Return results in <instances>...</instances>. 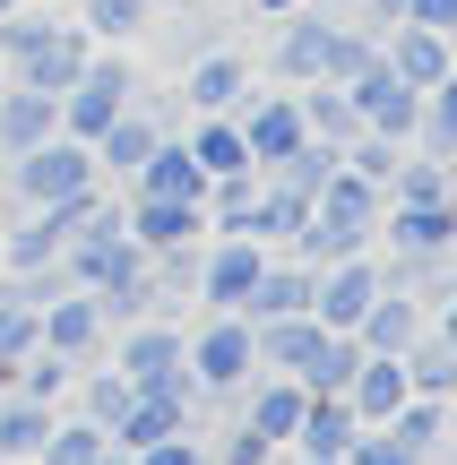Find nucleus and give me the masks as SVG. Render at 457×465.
<instances>
[{
	"mask_svg": "<svg viewBox=\"0 0 457 465\" xmlns=\"http://www.w3.org/2000/svg\"><path fill=\"white\" fill-rule=\"evenodd\" d=\"M380 207H389V199L337 164L320 190H311V216H303V232H293V259H303V267H328V259H345V250H372Z\"/></svg>",
	"mask_w": 457,
	"mask_h": 465,
	"instance_id": "f257e3e1",
	"label": "nucleus"
},
{
	"mask_svg": "<svg viewBox=\"0 0 457 465\" xmlns=\"http://www.w3.org/2000/svg\"><path fill=\"white\" fill-rule=\"evenodd\" d=\"M113 371L130 388H147V397H173L190 414V405H199V380H190V362H182V328H173V319H130V328H121V353H113Z\"/></svg>",
	"mask_w": 457,
	"mask_h": 465,
	"instance_id": "f03ea898",
	"label": "nucleus"
},
{
	"mask_svg": "<svg viewBox=\"0 0 457 465\" xmlns=\"http://www.w3.org/2000/svg\"><path fill=\"white\" fill-rule=\"evenodd\" d=\"M86 182H104V173H95V147L69 138V130H52V138H35L26 155H9V190L26 207H52V199H69V190H86Z\"/></svg>",
	"mask_w": 457,
	"mask_h": 465,
	"instance_id": "7ed1b4c3",
	"label": "nucleus"
},
{
	"mask_svg": "<svg viewBox=\"0 0 457 465\" xmlns=\"http://www.w3.org/2000/svg\"><path fill=\"white\" fill-rule=\"evenodd\" d=\"M182 362H190V380H199V397H233V388L259 371L251 319H242V311H216L199 336H182Z\"/></svg>",
	"mask_w": 457,
	"mask_h": 465,
	"instance_id": "20e7f679",
	"label": "nucleus"
},
{
	"mask_svg": "<svg viewBox=\"0 0 457 465\" xmlns=\"http://www.w3.org/2000/svg\"><path fill=\"white\" fill-rule=\"evenodd\" d=\"M345 104H354V121H363V130H380V138H397V147H406V138H414V104H423V95H414V86H406V78H397V69L372 52V61L345 78Z\"/></svg>",
	"mask_w": 457,
	"mask_h": 465,
	"instance_id": "39448f33",
	"label": "nucleus"
},
{
	"mask_svg": "<svg viewBox=\"0 0 457 465\" xmlns=\"http://www.w3.org/2000/svg\"><path fill=\"white\" fill-rule=\"evenodd\" d=\"M259 267H268V242H251V232H216V242L199 250V284H190V293H199L207 311H242V293L259 284Z\"/></svg>",
	"mask_w": 457,
	"mask_h": 465,
	"instance_id": "423d86ee",
	"label": "nucleus"
},
{
	"mask_svg": "<svg viewBox=\"0 0 457 465\" xmlns=\"http://www.w3.org/2000/svg\"><path fill=\"white\" fill-rule=\"evenodd\" d=\"M233 130H242V155H251L259 173L268 164H285L293 147H303V95H242L233 104Z\"/></svg>",
	"mask_w": 457,
	"mask_h": 465,
	"instance_id": "0eeeda50",
	"label": "nucleus"
},
{
	"mask_svg": "<svg viewBox=\"0 0 457 465\" xmlns=\"http://www.w3.org/2000/svg\"><path fill=\"white\" fill-rule=\"evenodd\" d=\"M86 52H95V35H86V26H52V17H44V35L9 61V78L44 86V95H69V78L86 69Z\"/></svg>",
	"mask_w": 457,
	"mask_h": 465,
	"instance_id": "6e6552de",
	"label": "nucleus"
},
{
	"mask_svg": "<svg viewBox=\"0 0 457 465\" xmlns=\"http://www.w3.org/2000/svg\"><path fill=\"white\" fill-rule=\"evenodd\" d=\"M35 345H52L61 362H86V353L104 345V311H95V293H52L44 311H35Z\"/></svg>",
	"mask_w": 457,
	"mask_h": 465,
	"instance_id": "1a4fd4ad",
	"label": "nucleus"
},
{
	"mask_svg": "<svg viewBox=\"0 0 457 465\" xmlns=\"http://www.w3.org/2000/svg\"><path fill=\"white\" fill-rule=\"evenodd\" d=\"M121 232H130L138 250H173V242H207V207H199V199H147V190H138V199L121 207Z\"/></svg>",
	"mask_w": 457,
	"mask_h": 465,
	"instance_id": "9d476101",
	"label": "nucleus"
},
{
	"mask_svg": "<svg viewBox=\"0 0 457 465\" xmlns=\"http://www.w3.org/2000/svg\"><path fill=\"white\" fill-rule=\"evenodd\" d=\"M242 95H251V61H242V52H224V44L190 52V69H182V104L190 113H233Z\"/></svg>",
	"mask_w": 457,
	"mask_h": 465,
	"instance_id": "9b49d317",
	"label": "nucleus"
},
{
	"mask_svg": "<svg viewBox=\"0 0 457 465\" xmlns=\"http://www.w3.org/2000/svg\"><path fill=\"white\" fill-rule=\"evenodd\" d=\"M233 397H242V422H251L268 449H293V422H303V380H285V371H268V380H259V371H251Z\"/></svg>",
	"mask_w": 457,
	"mask_h": 465,
	"instance_id": "f8f14e48",
	"label": "nucleus"
},
{
	"mask_svg": "<svg viewBox=\"0 0 457 465\" xmlns=\"http://www.w3.org/2000/svg\"><path fill=\"white\" fill-rule=\"evenodd\" d=\"M276 26H285V35H276V78H285V86H311V78H320V61H328V35H337V17L303 0V9H285Z\"/></svg>",
	"mask_w": 457,
	"mask_h": 465,
	"instance_id": "ddd939ff",
	"label": "nucleus"
},
{
	"mask_svg": "<svg viewBox=\"0 0 457 465\" xmlns=\"http://www.w3.org/2000/svg\"><path fill=\"white\" fill-rule=\"evenodd\" d=\"M380 61L397 69V78L423 95V86H449V35H432V26H380Z\"/></svg>",
	"mask_w": 457,
	"mask_h": 465,
	"instance_id": "4468645a",
	"label": "nucleus"
},
{
	"mask_svg": "<svg viewBox=\"0 0 457 465\" xmlns=\"http://www.w3.org/2000/svg\"><path fill=\"white\" fill-rule=\"evenodd\" d=\"M423 293H406V284H380L372 293V311L354 319V336H363V353H406L414 336H423Z\"/></svg>",
	"mask_w": 457,
	"mask_h": 465,
	"instance_id": "2eb2a0df",
	"label": "nucleus"
},
{
	"mask_svg": "<svg viewBox=\"0 0 457 465\" xmlns=\"http://www.w3.org/2000/svg\"><path fill=\"white\" fill-rule=\"evenodd\" d=\"M52 130H61V95H44V86H26V78L0 86V155H26L35 138H52Z\"/></svg>",
	"mask_w": 457,
	"mask_h": 465,
	"instance_id": "dca6fc26",
	"label": "nucleus"
},
{
	"mask_svg": "<svg viewBox=\"0 0 457 465\" xmlns=\"http://www.w3.org/2000/svg\"><path fill=\"white\" fill-rule=\"evenodd\" d=\"M406 397H414V388H406V362H397V353H363L354 380H345V405H354V422H389Z\"/></svg>",
	"mask_w": 457,
	"mask_h": 465,
	"instance_id": "f3484780",
	"label": "nucleus"
},
{
	"mask_svg": "<svg viewBox=\"0 0 457 465\" xmlns=\"http://www.w3.org/2000/svg\"><path fill=\"white\" fill-rule=\"evenodd\" d=\"M320 336H328V328H320L311 311H285V319H251V353H259V371H285V380L311 362V345H320Z\"/></svg>",
	"mask_w": 457,
	"mask_h": 465,
	"instance_id": "a211bd4d",
	"label": "nucleus"
},
{
	"mask_svg": "<svg viewBox=\"0 0 457 465\" xmlns=\"http://www.w3.org/2000/svg\"><path fill=\"white\" fill-rule=\"evenodd\" d=\"M130 190H147V199H207V173L190 164V147H182V138H155V147H147V164L130 173Z\"/></svg>",
	"mask_w": 457,
	"mask_h": 465,
	"instance_id": "6ab92c4d",
	"label": "nucleus"
},
{
	"mask_svg": "<svg viewBox=\"0 0 457 465\" xmlns=\"http://www.w3.org/2000/svg\"><path fill=\"white\" fill-rule=\"evenodd\" d=\"M311 276H320V267H303V259H268V267H259V284L242 293V319H285V311H311Z\"/></svg>",
	"mask_w": 457,
	"mask_h": 465,
	"instance_id": "aec40b11",
	"label": "nucleus"
},
{
	"mask_svg": "<svg viewBox=\"0 0 457 465\" xmlns=\"http://www.w3.org/2000/svg\"><path fill=\"white\" fill-rule=\"evenodd\" d=\"M380 232H389V250H406V259H441L457 242V216L449 207H380Z\"/></svg>",
	"mask_w": 457,
	"mask_h": 465,
	"instance_id": "412c9836",
	"label": "nucleus"
},
{
	"mask_svg": "<svg viewBox=\"0 0 457 465\" xmlns=\"http://www.w3.org/2000/svg\"><path fill=\"white\" fill-rule=\"evenodd\" d=\"M354 431H363V422H354V405H345V397H311V388H303L293 449H311V457H345V449H354Z\"/></svg>",
	"mask_w": 457,
	"mask_h": 465,
	"instance_id": "4be33fe9",
	"label": "nucleus"
},
{
	"mask_svg": "<svg viewBox=\"0 0 457 465\" xmlns=\"http://www.w3.org/2000/svg\"><path fill=\"white\" fill-rule=\"evenodd\" d=\"M397 362H406V388H414V397H449V388H457V345H449L441 319H423V336H414Z\"/></svg>",
	"mask_w": 457,
	"mask_h": 465,
	"instance_id": "5701e85b",
	"label": "nucleus"
},
{
	"mask_svg": "<svg viewBox=\"0 0 457 465\" xmlns=\"http://www.w3.org/2000/svg\"><path fill=\"white\" fill-rule=\"evenodd\" d=\"M52 422H61V414H52L44 397H26V388H0V457H17V465H26L35 449H44V431H52Z\"/></svg>",
	"mask_w": 457,
	"mask_h": 465,
	"instance_id": "b1692460",
	"label": "nucleus"
},
{
	"mask_svg": "<svg viewBox=\"0 0 457 465\" xmlns=\"http://www.w3.org/2000/svg\"><path fill=\"white\" fill-rule=\"evenodd\" d=\"M354 362H363V336H354V328H328L320 345H311V362L293 371V380H303L311 397H345V380H354Z\"/></svg>",
	"mask_w": 457,
	"mask_h": 465,
	"instance_id": "393cba45",
	"label": "nucleus"
},
{
	"mask_svg": "<svg viewBox=\"0 0 457 465\" xmlns=\"http://www.w3.org/2000/svg\"><path fill=\"white\" fill-rule=\"evenodd\" d=\"M372 431H389L406 457H432V449H441V431H449V397H406L389 422H372Z\"/></svg>",
	"mask_w": 457,
	"mask_h": 465,
	"instance_id": "a878e982",
	"label": "nucleus"
},
{
	"mask_svg": "<svg viewBox=\"0 0 457 465\" xmlns=\"http://www.w3.org/2000/svg\"><path fill=\"white\" fill-rule=\"evenodd\" d=\"M182 147H190V164H199L207 182H216V173H242V164H251V155H242V130H233V113H199V130H190Z\"/></svg>",
	"mask_w": 457,
	"mask_h": 465,
	"instance_id": "bb28decb",
	"label": "nucleus"
},
{
	"mask_svg": "<svg viewBox=\"0 0 457 465\" xmlns=\"http://www.w3.org/2000/svg\"><path fill=\"white\" fill-rule=\"evenodd\" d=\"M303 216H311V199H303V190H285V182H268V173H259L251 242H293V232H303Z\"/></svg>",
	"mask_w": 457,
	"mask_h": 465,
	"instance_id": "cd10ccee",
	"label": "nucleus"
},
{
	"mask_svg": "<svg viewBox=\"0 0 457 465\" xmlns=\"http://www.w3.org/2000/svg\"><path fill=\"white\" fill-rule=\"evenodd\" d=\"M389 207H449V164H441V155H397Z\"/></svg>",
	"mask_w": 457,
	"mask_h": 465,
	"instance_id": "c85d7f7f",
	"label": "nucleus"
},
{
	"mask_svg": "<svg viewBox=\"0 0 457 465\" xmlns=\"http://www.w3.org/2000/svg\"><path fill=\"white\" fill-rule=\"evenodd\" d=\"M303 130H311V138H328V147H345V138L363 130V121H354V104H345V86L311 78V95H303Z\"/></svg>",
	"mask_w": 457,
	"mask_h": 465,
	"instance_id": "c756f323",
	"label": "nucleus"
},
{
	"mask_svg": "<svg viewBox=\"0 0 457 465\" xmlns=\"http://www.w3.org/2000/svg\"><path fill=\"white\" fill-rule=\"evenodd\" d=\"M414 138H423V155H457V95L449 86H423V104H414Z\"/></svg>",
	"mask_w": 457,
	"mask_h": 465,
	"instance_id": "7c9ffc66",
	"label": "nucleus"
},
{
	"mask_svg": "<svg viewBox=\"0 0 457 465\" xmlns=\"http://www.w3.org/2000/svg\"><path fill=\"white\" fill-rule=\"evenodd\" d=\"M147 9H155V0H86V17H78V26L95 35V44H121V35H138V26H147Z\"/></svg>",
	"mask_w": 457,
	"mask_h": 465,
	"instance_id": "2f4dec72",
	"label": "nucleus"
},
{
	"mask_svg": "<svg viewBox=\"0 0 457 465\" xmlns=\"http://www.w3.org/2000/svg\"><path fill=\"white\" fill-rule=\"evenodd\" d=\"M61 259V232H52L44 216H35L26 232H9V242H0V267H9V276H26V267H52Z\"/></svg>",
	"mask_w": 457,
	"mask_h": 465,
	"instance_id": "473e14b6",
	"label": "nucleus"
},
{
	"mask_svg": "<svg viewBox=\"0 0 457 465\" xmlns=\"http://www.w3.org/2000/svg\"><path fill=\"white\" fill-rule=\"evenodd\" d=\"M130 397H138V388L121 380V371H95V380H86V422H95V431L113 440V422L130 414Z\"/></svg>",
	"mask_w": 457,
	"mask_h": 465,
	"instance_id": "72a5a7b5",
	"label": "nucleus"
},
{
	"mask_svg": "<svg viewBox=\"0 0 457 465\" xmlns=\"http://www.w3.org/2000/svg\"><path fill=\"white\" fill-rule=\"evenodd\" d=\"M69 371H78V362H61V353H52V345H35L26 362H17V388H26V397H44V405H61Z\"/></svg>",
	"mask_w": 457,
	"mask_h": 465,
	"instance_id": "f704fd0d",
	"label": "nucleus"
},
{
	"mask_svg": "<svg viewBox=\"0 0 457 465\" xmlns=\"http://www.w3.org/2000/svg\"><path fill=\"white\" fill-rule=\"evenodd\" d=\"M345 465H423V457H406L389 431H372V422H363V431H354V449H345Z\"/></svg>",
	"mask_w": 457,
	"mask_h": 465,
	"instance_id": "c9c22d12",
	"label": "nucleus"
},
{
	"mask_svg": "<svg viewBox=\"0 0 457 465\" xmlns=\"http://www.w3.org/2000/svg\"><path fill=\"white\" fill-rule=\"evenodd\" d=\"M406 26H432V35H457V0H406Z\"/></svg>",
	"mask_w": 457,
	"mask_h": 465,
	"instance_id": "e433bc0d",
	"label": "nucleus"
},
{
	"mask_svg": "<svg viewBox=\"0 0 457 465\" xmlns=\"http://www.w3.org/2000/svg\"><path fill=\"white\" fill-rule=\"evenodd\" d=\"M268 457H276V449H268V440L251 431V422H242V431H233V449H224L216 465H268Z\"/></svg>",
	"mask_w": 457,
	"mask_h": 465,
	"instance_id": "4c0bfd02",
	"label": "nucleus"
},
{
	"mask_svg": "<svg viewBox=\"0 0 457 465\" xmlns=\"http://www.w3.org/2000/svg\"><path fill=\"white\" fill-rule=\"evenodd\" d=\"M251 9H259V17H285V9H303V0H251Z\"/></svg>",
	"mask_w": 457,
	"mask_h": 465,
	"instance_id": "58836bf2",
	"label": "nucleus"
},
{
	"mask_svg": "<svg viewBox=\"0 0 457 465\" xmlns=\"http://www.w3.org/2000/svg\"><path fill=\"white\" fill-rule=\"evenodd\" d=\"M303 465H345V457H311V449H303Z\"/></svg>",
	"mask_w": 457,
	"mask_h": 465,
	"instance_id": "ea45409f",
	"label": "nucleus"
},
{
	"mask_svg": "<svg viewBox=\"0 0 457 465\" xmlns=\"http://www.w3.org/2000/svg\"><path fill=\"white\" fill-rule=\"evenodd\" d=\"M0 86H9V61H0Z\"/></svg>",
	"mask_w": 457,
	"mask_h": 465,
	"instance_id": "a19ab883",
	"label": "nucleus"
},
{
	"mask_svg": "<svg viewBox=\"0 0 457 465\" xmlns=\"http://www.w3.org/2000/svg\"><path fill=\"white\" fill-rule=\"evenodd\" d=\"M9 9H17V0H0V17H9Z\"/></svg>",
	"mask_w": 457,
	"mask_h": 465,
	"instance_id": "79ce46f5",
	"label": "nucleus"
}]
</instances>
